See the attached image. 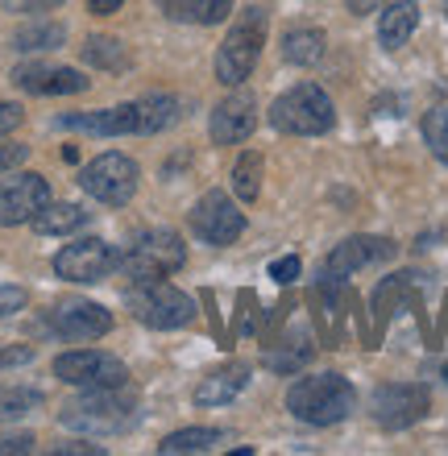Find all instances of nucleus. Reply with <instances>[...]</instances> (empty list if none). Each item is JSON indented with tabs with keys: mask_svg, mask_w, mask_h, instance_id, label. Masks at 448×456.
I'll list each match as a JSON object with an SVG mask.
<instances>
[{
	"mask_svg": "<svg viewBox=\"0 0 448 456\" xmlns=\"http://www.w3.org/2000/svg\"><path fill=\"white\" fill-rule=\"evenodd\" d=\"M183 262H187V245L170 228H146L129 245V253H121V270L129 278H167L183 270Z\"/></svg>",
	"mask_w": 448,
	"mask_h": 456,
	"instance_id": "obj_7",
	"label": "nucleus"
},
{
	"mask_svg": "<svg viewBox=\"0 0 448 456\" xmlns=\"http://www.w3.org/2000/svg\"><path fill=\"white\" fill-rule=\"evenodd\" d=\"M29 361H34V348H29V345L0 348V365H29Z\"/></svg>",
	"mask_w": 448,
	"mask_h": 456,
	"instance_id": "obj_37",
	"label": "nucleus"
},
{
	"mask_svg": "<svg viewBox=\"0 0 448 456\" xmlns=\"http://www.w3.org/2000/svg\"><path fill=\"white\" fill-rule=\"evenodd\" d=\"M125 0H87V12L92 17H112V12H121Z\"/></svg>",
	"mask_w": 448,
	"mask_h": 456,
	"instance_id": "obj_39",
	"label": "nucleus"
},
{
	"mask_svg": "<svg viewBox=\"0 0 448 456\" xmlns=\"http://www.w3.org/2000/svg\"><path fill=\"white\" fill-rule=\"evenodd\" d=\"M54 456H104V448H100V444H84V440H79V444H59V448H54Z\"/></svg>",
	"mask_w": 448,
	"mask_h": 456,
	"instance_id": "obj_38",
	"label": "nucleus"
},
{
	"mask_svg": "<svg viewBox=\"0 0 448 456\" xmlns=\"http://www.w3.org/2000/svg\"><path fill=\"white\" fill-rule=\"evenodd\" d=\"M183 112H187V104H183L179 96H170V92L142 96V100H137V133L154 137V133L175 129V125L183 120Z\"/></svg>",
	"mask_w": 448,
	"mask_h": 456,
	"instance_id": "obj_19",
	"label": "nucleus"
},
{
	"mask_svg": "<svg viewBox=\"0 0 448 456\" xmlns=\"http://www.w3.org/2000/svg\"><path fill=\"white\" fill-rule=\"evenodd\" d=\"M415 25H419V4L411 0H390L382 17H378V42L387 50H399L407 46V37L415 34Z\"/></svg>",
	"mask_w": 448,
	"mask_h": 456,
	"instance_id": "obj_20",
	"label": "nucleus"
},
{
	"mask_svg": "<svg viewBox=\"0 0 448 456\" xmlns=\"http://www.w3.org/2000/svg\"><path fill=\"white\" fill-rule=\"evenodd\" d=\"M46 332L67 340V345H87V340L109 337L112 315H109V307H100L92 299H59L46 312Z\"/></svg>",
	"mask_w": 448,
	"mask_h": 456,
	"instance_id": "obj_10",
	"label": "nucleus"
},
{
	"mask_svg": "<svg viewBox=\"0 0 448 456\" xmlns=\"http://www.w3.org/2000/svg\"><path fill=\"white\" fill-rule=\"evenodd\" d=\"M137 183H142L137 162L134 158H125V154H117V150L92 158V162L79 170V187L104 208H125L137 195Z\"/></svg>",
	"mask_w": 448,
	"mask_h": 456,
	"instance_id": "obj_6",
	"label": "nucleus"
},
{
	"mask_svg": "<svg viewBox=\"0 0 448 456\" xmlns=\"http://www.w3.org/2000/svg\"><path fill=\"white\" fill-rule=\"evenodd\" d=\"M12 84L29 92V96H79L92 87L84 71H75V67H46V62H25L12 71Z\"/></svg>",
	"mask_w": 448,
	"mask_h": 456,
	"instance_id": "obj_15",
	"label": "nucleus"
},
{
	"mask_svg": "<svg viewBox=\"0 0 448 456\" xmlns=\"http://www.w3.org/2000/svg\"><path fill=\"white\" fill-rule=\"evenodd\" d=\"M312 357H315V348L307 345V340H295V345H287L282 353H270L266 365H270L274 373H299Z\"/></svg>",
	"mask_w": 448,
	"mask_h": 456,
	"instance_id": "obj_30",
	"label": "nucleus"
},
{
	"mask_svg": "<svg viewBox=\"0 0 448 456\" xmlns=\"http://www.w3.org/2000/svg\"><path fill=\"white\" fill-rule=\"evenodd\" d=\"M25 303H29L25 287H0V320H4V315L25 312Z\"/></svg>",
	"mask_w": 448,
	"mask_h": 456,
	"instance_id": "obj_33",
	"label": "nucleus"
},
{
	"mask_svg": "<svg viewBox=\"0 0 448 456\" xmlns=\"http://www.w3.org/2000/svg\"><path fill=\"white\" fill-rule=\"evenodd\" d=\"M245 386H249V365L245 361H229L224 370L208 373L204 382L195 386V407H224V403H232V398L241 395Z\"/></svg>",
	"mask_w": 448,
	"mask_h": 456,
	"instance_id": "obj_18",
	"label": "nucleus"
},
{
	"mask_svg": "<svg viewBox=\"0 0 448 456\" xmlns=\"http://www.w3.org/2000/svg\"><path fill=\"white\" fill-rule=\"evenodd\" d=\"M167 17L175 21H195V25H220L232 12L229 0H162Z\"/></svg>",
	"mask_w": 448,
	"mask_h": 456,
	"instance_id": "obj_24",
	"label": "nucleus"
},
{
	"mask_svg": "<svg viewBox=\"0 0 448 456\" xmlns=\"http://www.w3.org/2000/svg\"><path fill=\"white\" fill-rule=\"evenodd\" d=\"M59 129L92 133V137H125V133H137V100L134 104H117V109H100V112H67V117H59Z\"/></svg>",
	"mask_w": 448,
	"mask_h": 456,
	"instance_id": "obj_17",
	"label": "nucleus"
},
{
	"mask_svg": "<svg viewBox=\"0 0 448 456\" xmlns=\"http://www.w3.org/2000/svg\"><path fill=\"white\" fill-rule=\"evenodd\" d=\"M29 448H34L29 432H0V456H25Z\"/></svg>",
	"mask_w": 448,
	"mask_h": 456,
	"instance_id": "obj_32",
	"label": "nucleus"
},
{
	"mask_svg": "<svg viewBox=\"0 0 448 456\" xmlns=\"http://www.w3.org/2000/svg\"><path fill=\"white\" fill-rule=\"evenodd\" d=\"M390 0H349V12H378V9H387Z\"/></svg>",
	"mask_w": 448,
	"mask_h": 456,
	"instance_id": "obj_40",
	"label": "nucleus"
},
{
	"mask_svg": "<svg viewBox=\"0 0 448 456\" xmlns=\"http://www.w3.org/2000/svg\"><path fill=\"white\" fill-rule=\"evenodd\" d=\"M125 307L137 324L154 328V332H175L195 320V299L187 290L170 287L167 278H134L125 287Z\"/></svg>",
	"mask_w": 448,
	"mask_h": 456,
	"instance_id": "obj_3",
	"label": "nucleus"
},
{
	"mask_svg": "<svg viewBox=\"0 0 448 456\" xmlns=\"http://www.w3.org/2000/svg\"><path fill=\"white\" fill-rule=\"evenodd\" d=\"M395 249H399V245H395L390 237H349V240H340L324 262V282H345V278H353L362 265L395 257Z\"/></svg>",
	"mask_w": 448,
	"mask_h": 456,
	"instance_id": "obj_14",
	"label": "nucleus"
},
{
	"mask_svg": "<svg viewBox=\"0 0 448 456\" xmlns=\"http://www.w3.org/2000/svg\"><path fill=\"white\" fill-rule=\"evenodd\" d=\"M21 120H25V109H21V104H12V100H0V137H4V133H12L17 125H21Z\"/></svg>",
	"mask_w": 448,
	"mask_h": 456,
	"instance_id": "obj_35",
	"label": "nucleus"
},
{
	"mask_svg": "<svg viewBox=\"0 0 448 456\" xmlns=\"http://www.w3.org/2000/svg\"><path fill=\"white\" fill-rule=\"evenodd\" d=\"M232 195H237L241 204H254L257 195H262V154L245 150V154L237 158V167H232Z\"/></svg>",
	"mask_w": 448,
	"mask_h": 456,
	"instance_id": "obj_27",
	"label": "nucleus"
},
{
	"mask_svg": "<svg viewBox=\"0 0 448 456\" xmlns=\"http://www.w3.org/2000/svg\"><path fill=\"white\" fill-rule=\"evenodd\" d=\"M299 270H303V262L295 257V253H287V257H279V262H270V278H274L279 287H291L295 278H299Z\"/></svg>",
	"mask_w": 448,
	"mask_h": 456,
	"instance_id": "obj_31",
	"label": "nucleus"
},
{
	"mask_svg": "<svg viewBox=\"0 0 448 456\" xmlns=\"http://www.w3.org/2000/svg\"><path fill=\"white\" fill-rule=\"evenodd\" d=\"M287 411L307 428H332L357 411V390L340 373H312L287 390Z\"/></svg>",
	"mask_w": 448,
	"mask_h": 456,
	"instance_id": "obj_2",
	"label": "nucleus"
},
{
	"mask_svg": "<svg viewBox=\"0 0 448 456\" xmlns=\"http://www.w3.org/2000/svg\"><path fill=\"white\" fill-rule=\"evenodd\" d=\"M428 407H432V395H428L424 382H387L370 398V411L387 432H403V428L419 423L428 415Z\"/></svg>",
	"mask_w": 448,
	"mask_h": 456,
	"instance_id": "obj_11",
	"label": "nucleus"
},
{
	"mask_svg": "<svg viewBox=\"0 0 448 456\" xmlns=\"http://www.w3.org/2000/svg\"><path fill=\"white\" fill-rule=\"evenodd\" d=\"M444 12H448V0H444Z\"/></svg>",
	"mask_w": 448,
	"mask_h": 456,
	"instance_id": "obj_41",
	"label": "nucleus"
},
{
	"mask_svg": "<svg viewBox=\"0 0 448 456\" xmlns=\"http://www.w3.org/2000/svg\"><path fill=\"white\" fill-rule=\"evenodd\" d=\"M270 125L291 137H320L337 125V109L320 84H295L270 104Z\"/></svg>",
	"mask_w": 448,
	"mask_h": 456,
	"instance_id": "obj_5",
	"label": "nucleus"
},
{
	"mask_svg": "<svg viewBox=\"0 0 448 456\" xmlns=\"http://www.w3.org/2000/svg\"><path fill=\"white\" fill-rule=\"evenodd\" d=\"M25 158H29V145H0V175L17 170Z\"/></svg>",
	"mask_w": 448,
	"mask_h": 456,
	"instance_id": "obj_36",
	"label": "nucleus"
},
{
	"mask_svg": "<svg viewBox=\"0 0 448 456\" xmlns=\"http://www.w3.org/2000/svg\"><path fill=\"white\" fill-rule=\"evenodd\" d=\"M262 46H266V12L249 4V9L237 12V25L229 29L224 46L216 50V79L224 87H241L249 75H254L257 59H262Z\"/></svg>",
	"mask_w": 448,
	"mask_h": 456,
	"instance_id": "obj_4",
	"label": "nucleus"
},
{
	"mask_svg": "<svg viewBox=\"0 0 448 456\" xmlns=\"http://www.w3.org/2000/svg\"><path fill=\"white\" fill-rule=\"evenodd\" d=\"M79 54H84L87 67H96V71H125L129 67V50H125L121 37L112 34H92L79 46Z\"/></svg>",
	"mask_w": 448,
	"mask_h": 456,
	"instance_id": "obj_21",
	"label": "nucleus"
},
{
	"mask_svg": "<svg viewBox=\"0 0 448 456\" xmlns=\"http://www.w3.org/2000/svg\"><path fill=\"white\" fill-rule=\"evenodd\" d=\"M324 50H328L324 29H287V37H282V59L291 67H315L324 59Z\"/></svg>",
	"mask_w": 448,
	"mask_h": 456,
	"instance_id": "obj_22",
	"label": "nucleus"
},
{
	"mask_svg": "<svg viewBox=\"0 0 448 456\" xmlns=\"http://www.w3.org/2000/svg\"><path fill=\"white\" fill-rule=\"evenodd\" d=\"M62 0H0L4 12H46V9H59Z\"/></svg>",
	"mask_w": 448,
	"mask_h": 456,
	"instance_id": "obj_34",
	"label": "nucleus"
},
{
	"mask_svg": "<svg viewBox=\"0 0 448 456\" xmlns=\"http://www.w3.org/2000/svg\"><path fill=\"white\" fill-rule=\"evenodd\" d=\"M50 204V183L34 170H21L12 179L0 183V228H17L29 224V220Z\"/></svg>",
	"mask_w": 448,
	"mask_h": 456,
	"instance_id": "obj_13",
	"label": "nucleus"
},
{
	"mask_svg": "<svg viewBox=\"0 0 448 456\" xmlns=\"http://www.w3.org/2000/svg\"><path fill=\"white\" fill-rule=\"evenodd\" d=\"M62 42H67L62 21H29V25H21V29H12V50H29V54H37V50H59Z\"/></svg>",
	"mask_w": 448,
	"mask_h": 456,
	"instance_id": "obj_26",
	"label": "nucleus"
},
{
	"mask_svg": "<svg viewBox=\"0 0 448 456\" xmlns=\"http://www.w3.org/2000/svg\"><path fill=\"white\" fill-rule=\"evenodd\" d=\"M424 142H428V150L448 167V109H432L424 117Z\"/></svg>",
	"mask_w": 448,
	"mask_h": 456,
	"instance_id": "obj_29",
	"label": "nucleus"
},
{
	"mask_svg": "<svg viewBox=\"0 0 448 456\" xmlns=\"http://www.w3.org/2000/svg\"><path fill=\"white\" fill-rule=\"evenodd\" d=\"M34 232H42V237H62V232H75V228H84L87 224V212L79 204H54L50 200L42 212H37L34 220Z\"/></svg>",
	"mask_w": 448,
	"mask_h": 456,
	"instance_id": "obj_23",
	"label": "nucleus"
},
{
	"mask_svg": "<svg viewBox=\"0 0 448 456\" xmlns=\"http://www.w3.org/2000/svg\"><path fill=\"white\" fill-rule=\"evenodd\" d=\"M54 378L79 390H96V386H129V370L125 361H117L112 353L100 348H71L54 357Z\"/></svg>",
	"mask_w": 448,
	"mask_h": 456,
	"instance_id": "obj_9",
	"label": "nucleus"
},
{
	"mask_svg": "<svg viewBox=\"0 0 448 456\" xmlns=\"http://www.w3.org/2000/svg\"><path fill=\"white\" fill-rule=\"evenodd\" d=\"M112 270H121V253L100 237H79L54 253V274H59L62 282L87 287V282H104Z\"/></svg>",
	"mask_w": 448,
	"mask_h": 456,
	"instance_id": "obj_8",
	"label": "nucleus"
},
{
	"mask_svg": "<svg viewBox=\"0 0 448 456\" xmlns=\"http://www.w3.org/2000/svg\"><path fill=\"white\" fill-rule=\"evenodd\" d=\"M187 220H191V232L204 245H232L245 232V212L224 191H204L187 212Z\"/></svg>",
	"mask_w": 448,
	"mask_h": 456,
	"instance_id": "obj_12",
	"label": "nucleus"
},
{
	"mask_svg": "<svg viewBox=\"0 0 448 456\" xmlns=\"http://www.w3.org/2000/svg\"><path fill=\"white\" fill-rule=\"evenodd\" d=\"M37 407H42V390H29V386H0V423L25 419V415Z\"/></svg>",
	"mask_w": 448,
	"mask_h": 456,
	"instance_id": "obj_28",
	"label": "nucleus"
},
{
	"mask_svg": "<svg viewBox=\"0 0 448 456\" xmlns=\"http://www.w3.org/2000/svg\"><path fill=\"white\" fill-rule=\"evenodd\" d=\"M220 444H224V432H216V428H183V432L167 436V440L158 444V452H162V456H183V452H216Z\"/></svg>",
	"mask_w": 448,
	"mask_h": 456,
	"instance_id": "obj_25",
	"label": "nucleus"
},
{
	"mask_svg": "<svg viewBox=\"0 0 448 456\" xmlns=\"http://www.w3.org/2000/svg\"><path fill=\"white\" fill-rule=\"evenodd\" d=\"M257 129V100L249 92H232L212 109V120H208V133L216 145H237L245 142L249 133Z\"/></svg>",
	"mask_w": 448,
	"mask_h": 456,
	"instance_id": "obj_16",
	"label": "nucleus"
},
{
	"mask_svg": "<svg viewBox=\"0 0 448 456\" xmlns=\"http://www.w3.org/2000/svg\"><path fill=\"white\" fill-rule=\"evenodd\" d=\"M134 419H137V395L129 386H96V390H84L79 398L59 407L62 428L67 432H84V436L125 432Z\"/></svg>",
	"mask_w": 448,
	"mask_h": 456,
	"instance_id": "obj_1",
	"label": "nucleus"
}]
</instances>
